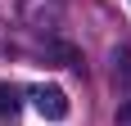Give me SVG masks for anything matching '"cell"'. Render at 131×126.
Here are the masks:
<instances>
[{"instance_id":"7a4b0ae2","label":"cell","mask_w":131,"mask_h":126,"mask_svg":"<svg viewBox=\"0 0 131 126\" xmlns=\"http://www.w3.org/2000/svg\"><path fill=\"white\" fill-rule=\"evenodd\" d=\"M113 77H118L122 86H131V54H127V50H122L118 59H113Z\"/></svg>"},{"instance_id":"277c9868","label":"cell","mask_w":131,"mask_h":126,"mask_svg":"<svg viewBox=\"0 0 131 126\" xmlns=\"http://www.w3.org/2000/svg\"><path fill=\"white\" fill-rule=\"evenodd\" d=\"M118 122H122V126H131V99H127V104L118 108Z\"/></svg>"},{"instance_id":"6da1fadb","label":"cell","mask_w":131,"mask_h":126,"mask_svg":"<svg viewBox=\"0 0 131 126\" xmlns=\"http://www.w3.org/2000/svg\"><path fill=\"white\" fill-rule=\"evenodd\" d=\"M32 99H36V113L45 117V122H63V117L72 113V104H68V95H63L59 86H41Z\"/></svg>"},{"instance_id":"3957f363","label":"cell","mask_w":131,"mask_h":126,"mask_svg":"<svg viewBox=\"0 0 131 126\" xmlns=\"http://www.w3.org/2000/svg\"><path fill=\"white\" fill-rule=\"evenodd\" d=\"M5 113H18V95H14V86H0V117H5Z\"/></svg>"}]
</instances>
